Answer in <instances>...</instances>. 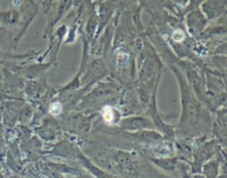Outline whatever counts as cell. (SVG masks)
<instances>
[{
    "mask_svg": "<svg viewBox=\"0 0 227 178\" xmlns=\"http://www.w3.org/2000/svg\"><path fill=\"white\" fill-rule=\"evenodd\" d=\"M177 77L179 80L181 86V93H182V116H181V123L184 124H193L197 121L199 116L200 105L197 102L196 98L194 97L191 91V89L188 87L187 83L183 82L182 75L178 73Z\"/></svg>",
    "mask_w": 227,
    "mask_h": 178,
    "instance_id": "obj_1",
    "label": "cell"
},
{
    "mask_svg": "<svg viewBox=\"0 0 227 178\" xmlns=\"http://www.w3.org/2000/svg\"><path fill=\"white\" fill-rule=\"evenodd\" d=\"M120 126L129 131L151 130L153 129V122L146 117L131 116L120 121Z\"/></svg>",
    "mask_w": 227,
    "mask_h": 178,
    "instance_id": "obj_2",
    "label": "cell"
},
{
    "mask_svg": "<svg viewBox=\"0 0 227 178\" xmlns=\"http://www.w3.org/2000/svg\"><path fill=\"white\" fill-rule=\"evenodd\" d=\"M207 20L203 17L202 13L200 11H195L190 13L187 17V25L190 29V32L194 35L200 32L206 25Z\"/></svg>",
    "mask_w": 227,
    "mask_h": 178,
    "instance_id": "obj_3",
    "label": "cell"
},
{
    "mask_svg": "<svg viewBox=\"0 0 227 178\" xmlns=\"http://www.w3.org/2000/svg\"><path fill=\"white\" fill-rule=\"evenodd\" d=\"M188 69L189 70L187 71V77L190 81L192 88H193L194 92L197 94V97L201 99L205 93L204 82L195 70L192 68H188Z\"/></svg>",
    "mask_w": 227,
    "mask_h": 178,
    "instance_id": "obj_4",
    "label": "cell"
},
{
    "mask_svg": "<svg viewBox=\"0 0 227 178\" xmlns=\"http://www.w3.org/2000/svg\"><path fill=\"white\" fill-rule=\"evenodd\" d=\"M203 9L208 18L214 19L221 14L223 11V6H219L218 2H207L205 3V6H203Z\"/></svg>",
    "mask_w": 227,
    "mask_h": 178,
    "instance_id": "obj_5",
    "label": "cell"
},
{
    "mask_svg": "<svg viewBox=\"0 0 227 178\" xmlns=\"http://www.w3.org/2000/svg\"><path fill=\"white\" fill-rule=\"evenodd\" d=\"M106 74V68H105L103 63L97 62L92 65V67L90 68L88 74H87V78L95 79L100 77L99 75H103Z\"/></svg>",
    "mask_w": 227,
    "mask_h": 178,
    "instance_id": "obj_6",
    "label": "cell"
},
{
    "mask_svg": "<svg viewBox=\"0 0 227 178\" xmlns=\"http://www.w3.org/2000/svg\"><path fill=\"white\" fill-rule=\"evenodd\" d=\"M140 137L144 141L149 142V143H153V142L159 141L162 136L160 133L153 131V130H142L140 132Z\"/></svg>",
    "mask_w": 227,
    "mask_h": 178,
    "instance_id": "obj_7",
    "label": "cell"
},
{
    "mask_svg": "<svg viewBox=\"0 0 227 178\" xmlns=\"http://www.w3.org/2000/svg\"><path fill=\"white\" fill-rule=\"evenodd\" d=\"M116 161L119 164L124 167H129L133 163L132 158L130 153L125 152H118L116 153Z\"/></svg>",
    "mask_w": 227,
    "mask_h": 178,
    "instance_id": "obj_8",
    "label": "cell"
},
{
    "mask_svg": "<svg viewBox=\"0 0 227 178\" xmlns=\"http://www.w3.org/2000/svg\"><path fill=\"white\" fill-rule=\"evenodd\" d=\"M50 110H51V113L53 114H60V111H61L60 104H59V103H53V104H51Z\"/></svg>",
    "mask_w": 227,
    "mask_h": 178,
    "instance_id": "obj_9",
    "label": "cell"
}]
</instances>
